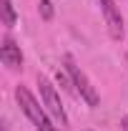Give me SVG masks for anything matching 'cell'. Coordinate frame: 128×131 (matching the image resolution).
I'll return each mask as SVG.
<instances>
[{
    "label": "cell",
    "mask_w": 128,
    "mask_h": 131,
    "mask_svg": "<svg viewBox=\"0 0 128 131\" xmlns=\"http://www.w3.org/2000/svg\"><path fill=\"white\" fill-rule=\"evenodd\" d=\"M100 3V13H103V20H106V28L111 33L113 40H123V15H121V8L116 0H98Z\"/></svg>",
    "instance_id": "277c9868"
},
{
    "label": "cell",
    "mask_w": 128,
    "mask_h": 131,
    "mask_svg": "<svg viewBox=\"0 0 128 131\" xmlns=\"http://www.w3.org/2000/svg\"><path fill=\"white\" fill-rule=\"evenodd\" d=\"M3 25L5 28H13L18 23V15H15V8H13V0H3Z\"/></svg>",
    "instance_id": "8992f818"
},
{
    "label": "cell",
    "mask_w": 128,
    "mask_h": 131,
    "mask_svg": "<svg viewBox=\"0 0 128 131\" xmlns=\"http://www.w3.org/2000/svg\"><path fill=\"white\" fill-rule=\"evenodd\" d=\"M121 126H123V131H128V116H123V118H121Z\"/></svg>",
    "instance_id": "ba28073f"
},
{
    "label": "cell",
    "mask_w": 128,
    "mask_h": 131,
    "mask_svg": "<svg viewBox=\"0 0 128 131\" xmlns=\"http://www.w3.org/2000/svg\"><path fill=\"white\" fill-rule=\"evenodd\" d=\"M0 58H3V63L8 66L10 71L23 68V50H20V46H18L10 35H3V43H0Z\"/></svg>",
    "instance_id": "5b68a950"
},
{
    "label": "cell",
    "mask_w": 128,
    "mask_h": 131,
    "mask_svg": "<svg viewBox=\"0 0 128 131\" xmlns=\"http://www.w3.org/2000/svg\"><path fill=\"white\" fill-rule=\"evenodd\" d=\"M38 13H40L43 20H50V18H53V3H50V0H40V3H38Z\"/></svg>",
    "instance_id": "52a82bcc"
},
{
    "label": "cell",
    "mask_w": 128,
    "mask_h": 131,
    "mask_svg": "<svg viewBox=\"0 0 128 131\" xmlns=\"http://www.w3.org/2000/svg\"><path fill=\"white\" fill-rule=\"evenodd\" d=\"M63 71L68 73V78H70L73 88H75V96H78L80 101H85L88 108H96L98 103H100V96H98L93 81L88 78V73L78 66V61H75L70 53H65V56H63Z\"/></svg>",
    "instance_id": "7a4b0ae2"
},
{
    "label": "cell",
    "mask_w": 128,
    "mask_h": 131,
    "mask_svg": "<svg viewBox=\"0 0 128 131\" xmlns=\"http://www.w3.org/2000/svg\"><path fill=\"white\" fill-rule=\"evenodd\" d=\"M126 61H128V53H126Z\"/></svg>",
    "instance_id": "9c48e42d"
},
{
    "label": "cell",
    "mask_w": 128,
    "mask_h": 131,
    "mask_svg": "<svg viewBox=\"0 0 128 131\" xmlns=\"http://www.w3.org/2000/svg\"><path fill=\"white\" fill-rule=\"evenodd\" d=\"M15 101H18V106H20V111L28 116V121L33 124L35 131H60V126H55L53 116L45 111L43 101H38V98L33 96L30 91H28V86H23V83L15 86Z\"/></svg>",
    "instance_id": "6da1fadb"
},
{
    "label": "cell",
    "mask_w": 128,
    "mask_h": 131,
    "mask_svg": "<svg viewBox=\"0 0 128 131\" xmlns=\"http://www.w3.org/2000/svg\"><path fill=\"white\" fill-rule=\"evenodd\" d=\"M38 88H40V101H43V106H45V111L53 116V121L65 129L68 126V114H65V106L60 96H58V91H55V86L50 83L48 76H38Z\"/></svg>",
    "instance_id": "3957f363"
}]
</instances>
